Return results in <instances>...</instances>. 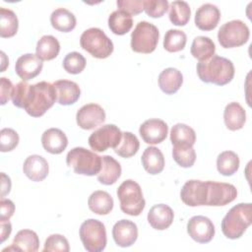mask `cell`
<instances>
[{
	"instance_id": "obj_1",
	"label": "cell",
	"mask_w": 252,
	"mask_h": 252,
	"mask_svg": "<svg viewBox=\"0 0 252 252\" xmlns=\"http://www.w3.org/2000/svg\"><path fill=\"white\" fill-rule=\"evenodd\" d=\"M12 102L19 108H24L32 117L42 116L57 100L53 84L42 81L29 85L22 81L14 87Z\"/></svg>"
},
{
	"instance_id": "obj_2",
	"label": "cell",
	"mask_w": 252,
	"mask_h": 252,
	"mask_svg": "<svg viewBox=\"0 0 252 252\" xmlns=\"http://www.w3.org/2000/svg\"><path fill=\"white\" fill-rule=\"evenodd\" d=\"M196 69L202 82L218 86H224L230 83L234 77L233 63L229 59L216 54L206 61H199Z\"/></svg>"
},
{
	"instance_id": "obj_3",
	"label": "cell",
	"mask_w": 252,
	"mask_h": 252,
	"mask_svg": "<svg viewBox=\"0 0 252 252\" xmlns=\"http://www.w3.org/2000/svg\"><path fill=\"white\" fill-rule=\"evenodd\" d=\"M252 222V205L239 203L233 206L221 220V231L229 239H237L243 235Z\"/></svg>"
},
{
	"instance_id": "obj_4",
	"label": "cell",
	"mask_w": 252,
	"mask_h": 252,
	"mask_svg": "<svg viewBox=\"0 0 252 252\" xmlns=\"http://www.w3.org/2000/svg\"><path fill=\"white\" fill-rule=\"evenodd\" d=\"M117 197L121 211L129 216H139L146 206L141 186L132 179L123 181L117 188Z\"/></svg>"
},
{
	"instance_id": "obj_5",
	"label": "cell",
	"mask_w": 252,
	"mask_h": 252,
	"mask_svg": "<svg viewBox=\"0 0 252 252\" xmlns=\"http://www.w3.org/2000/svg\"><path fill=\"white\" fill-rule=\"evenodd\" d=\"M67 165L72 167L77 174L93 176L101 168V157L82 147H76L68 152Z\"/></svg>"
},
{
	"instance_id": "obj_6",
	"label": "cell",
	"mask_w": 252,
	"mask_h": 252,
	"mask_svg": "<svg viewBox=\"0 0 252 252\" xmlns=\"http://www.w3.org/2000/svg\"><path fill=\"white\" fill-rule=\"evenodd\" d=\"M80 44L84 50L98 59L107 58L114 49L111 39L98 28L86 30L80 37Z\"/></svg>"
},
{
	"instance_id": "obj_7",
	"label": "cell",
	"mask_w": 252,
	"mask_h": 252,
	"mask_svg": "<svg viewBox=\"0 0 252 252\" xmlns=\"http://www.w3.org/2000/svg\"><path fill=\"white\" fill-rule=\"evenodd\" d=\"M158 37L159 32L155 25L139 22L131 33V49L137 53H152L157 48Z\"/></svg>"
},
{
	"instance_id": "obj_8",
	"label": "cell",
	"mask_w": 252,
	"mask_h": 252,
	"mask_svg": "<svg viewBox=\"0 0 252 252\" xmlns=\"http://www.w3.org/2000/svg\"><path fill=\"white\" fill-rule=\"evenodd\" d=\"M80 238L89 252H100L104 250L107 242L104 224L94 219L85 220L80 227Z\"/></svg>"
},
{
	"instance_id": "obj_9",
	"label": "cell",
	"mask_w": 252,
	"mask_h": 252,
	"mask_svg": "<svg viewBox=\"0 0 252 252\" xmlns=\"http://www.w3.org/2000/svg\"><path fill=\"white\" fill-rule=\"evenodd\" d=\"M250 36L249 28L240 20L223 24L218 32V39L223 48H233L245 44Z\"/></svg>"
},
{
	"instance_id": "obj_10",
	"label": "cell",
	"mask_w": 252,
	"mask_h": 252,
	"mask_svg": "<svg viewBox=\"0 0 252 252\" xmlns=\"http://www.w3.org/2000/svg\"><path fill=\"white\" fill-rule=\"evenodd\" d=\"M122 132L114 124H106L93 132L89 137V145L94 152H104L115 148L121 141Z\"/></svg>"
},
{
	"instance_id": "obj_11",
	"label": "cell",
	"mask_w": 252,
	"mask_h": 252,
	"mask_svg": "<svg viewBox=\"0 0 252 252\" xmlns=\"http://www.w3.org/2000/svg\"><path fill=\"white\" fill-rule=\"evenodd\" d=\"M237 190L234 185L224 182L208 181L206 206H224L235 200Z\"/></svg>"
},
{
	"instance_id": "obj_12",
	"label": "cell",
	"mask_w": 252,
	"mask_h": 252,
	"mask_svg": "<svg viewBox=\"0 0 252 252\" xmlns=\"http://www.w3.org/2000/svg\"><path fill=\"white\" fill-rule=\"evenodd\" d=\"M208 193V181L196 179L188 180L184 183L180 191L181 201L190 207L206 206Z\"/></svg>"
},
{
	"instance_id": "obj_13",
	"label": "cell",
	"mask_w": 252,
	"mask_h": 252,
	"mask_svg": "<svg viewBox=\"0 0 252 252\" xmlns=\"http://www.w3.org/2000/svg\"><path fill=\"white\" fill-rule=\"evenodd\" d=\"M189 236L198 243H208L215 236V225L205 216H194L187 223Z\"/></svg>"
},
{
	"instance_id": "obj_14",
	"label": "cell",
	"mask_w": 252,
	"mask_h": 252,
	"mask_svg": "<svg viewBox=\"0 0 252 252\" xmlns=\"http://www.w3.org/2000/svg\"><path fill=\"white\" fill-rule=\"evenodd\" d=\"M105 120L103 108L96 103H88L83 105L76 114V121L80 128L92 130L102 124Z\"/></svg>"
},
{
	"instance_id": "obj_15",
	"label": "cell",
	"mask_w": 252,
	"mask_h": 252,
	"mask_svg": "<svg viewBox=\"0 0 252 252\" xmlns=\"http://www.w3.org/2000/svg\"><path fill=\"white\" fill-rule=\"evenodd\" d=\"M168 132L167 124L158 118L146 120L139 128L140 136L143 141L150 145H156L165 140Z\"/></svg>"
},
{
	"instance_id": "obj_16",
	"label": "cell",
	"mask_w": 252,
	"mask_h": 252,
	"mask_svg": "<svg viewBox=\"0 0 252 252\" xmlns=\"http://www.w3.org/2000/svg\"><path fill=\"white\" fill-rule=\"evenodd\" d=\"M42 67V60H40L35 54L26 53L17 59L15 71L23 81L27 82L39 75Z\"/></svg>"
},
{
	"instance_id": "obj_17",
	"label": "cell",
	"mask_w": 252,
	"mask_h": 252,
	"mask_svg": "<svg viewBox=\"0 0 252 252\" xmlns=\"http://www.w3.org/2000/svg\"><path fill=\"white\" fill-rule=\"evenodd\" d=\"M112 236L120 247H130L138 238V227L129 220H120L112 227Z\"/></svg>"
},
{
	"instance_id": "obj_18",
	"label": "cell",
	"mask_w": 252,
	"mask_h": 252,
	"mask_svg": "<svg viewBox=\"0 0 252 252\" xmlns=\"http://www.w3.org/2000/svg\"><path fill=\"white\" fill-rule=\"evenodd\" d=\"M220 19L219 8L211 3L203 4L195 14V25L202 31H212L217 28Z\"/></svg>"
},
{
	"instance_id": "obj_19",
	"label": "cell",
	"mask_w": 252,
	"mask_h": 252,
	"mask_svg": "<svg viewBox=\"0 0 252 252\" xmlns=\"http://www.w3.org/2000/svg\"><path fill=\"white\" fill-rule=\"evenodd\" d=\"M23 171L32 181H42L48 175V162L39 155H32L24 161Z\"/></svg>"
},
{
	"instance_id": "obj_20",
	"label": "cell",
	"mask_w": 252,
	"mask_h": 252,
	"mask_svg": "<svg viewBox=\"0 0 252 252\" xmlns=\"http://www.w3.org/2000/svg\"><path fill=\"white\" fill-rule=\"evenodd\" d=\"M174 219L172 209L165 204H158L153 206L148 213V221L150 225L157 230L168 228Z\"/></svg>"
},
{
	"instance_id": "obj_21",
	"label": "cell",
	"mask_w": 252,
	"mask_h": 252,
	"mask_svg": "<svg viewBox=\"0 0 252 252\" xmlns=\"http://www.w3.org/2000/svg\"><path fill=\"white\" fill-rule=\"evenodd\" d=\"M41 144L46 152L52 155H59L67 148L68 138L62 130L58 128H49L43 132L41 136Z\"/></svg>"
},
{
	"instance_id": "obj_22",
	"label": "cell",
	"mask_w": 252,
	"mask_h": 252,
	"mask_svg": "<svg viewBox=\"0 0 252 252\" xmlns=\"http://www.w3.org/2000/svg\"><path fill=\"white\" fill-rule=\"evenodd\" d=\"M56 91L57 102L61 105L74 104L81 95V90L77 83L69 80H58L53 83Z\"/></svg>"
},
{
	"instance_id": "obj_23",
	"label": "cell",
	"mask_w": 252,
	"mask_h": 252,
	"mask_svg": "<svg viewBox=\"0 0 252 252\" xmlns=\"http://www.w3.org/2000/svg\"><path fill=\"white\" fill-rule=\"evenodd\" d=\"M39 247V239L37 234L31 229H22L18 231L12 245L3 249L5 251H25V252H36Z\"/></svg>"
},
{
	"instance_id": "obj_24",
	"label": "cell",
	"mask_w": 252,
	"mask_h": 252,
	"mask_svg": "<svg viewBox=\"0 0 252 252\" xmlns=\"http://www.w3.org/2000/svg\"><path fill=\"white\" fill-rule=\"evenodd\" d=\"M121 175L120 163L111 156L101 157V168L97 173V180L103 185L114 184Z\"/></svg>"
},
{
	"instance_id": "obj_25",
	"label": "cell",
	"mask_w": 252,
	"mask_h": 252,
	"mask_svg": "<svg viewBox=\"0 0 252 252\" xmlns=\"http://www.w3.org/2000/svg\"><path fill=\"white\" fill-rule=\"evenodd\" d=\"M183 83V75L176 68H166L158 76L159 89L166 94H175Z\"/></svg>"
},
{
	"instance_id": "obj_26",
	"label": "cell",
	"mask_w": 252,
	"mask_h": 252,
	"mask_svg": "<svg viewBox=\"0 0 252 252\" xmlns=\"http://www.w3.org/2000/svg\"><path fill=\"white\" fill-rule=\"evenodd\" d=\"M141 160L143 167L150 174H158L164 168L163 154L157 147L146 148L142 155Z\"/></svg>"
},
{
	"instance_id": "obj_27",
	"label": "cell",
	"mask_w": 252,
	"mask_h": 252,
	"mask_svg": "<svg viewBox=\"0 0 252 252\" xmlns=\"http://www.w3.org/2000/svg\"><path fill=\"white\" fill-rule=\"evenodd\" d=\"M223 120L227 129L236 131L243 128L246 122L245 109L238 102L228 103L223 111Z\"/></svg>"
},
{
	"instance_id": "obj_28",
	"label": "cell",
	"mask_w": 252,
	"mask_h": 252,
	"mask_svg": "<svg viewBox=\"0 0 252 252\" xmlns=\"http://www.w3.org/2000/svg\"><path fill=\"white\" fill-rule=\"evenodd\" d=\"M113 199L106 192L102 190H96L93 192L88 200V206L90 210L99 216H105L109 214L113 209Z\"/></svg>"
},
{
	"instance_id": "obj_29",
	"label": "cell",
	"mask_w": 252,
	"mask_h": 252,
	"mask_svg": "<svg viewBox=\"0 0 252 252\" xmlns=\"http://www.w3.org/2000/svg\"><path fill=\"white\" fill-rule=\"evenodd\" d=\"M60 51V43L53 35H43L36 43L35 55L44 61L56 58Z\"/></svg>"
},
{
	"instance_id": "obj_30",
	"label": "cell",
	"mask_w": 252,
	"mask_h": 252,
	"mask_svg": "<svg viewBox=\"0 0 252 252\" xmlns=\"http://www.w3.org/2000/svg\"><path fill=\"white\" fill-rule=\"evenodd\" d=\"M51 26L62 32H69L76 27L77 20L75 15L65 8H58L50 15Z\"/></svg>"
},
{
	"instance_id": "obj_31",
	"label": "cell",
	"mask_w": 252,
	"mask_h": 252,
	"mask_svg": "<svg viewBox=\"0 0 252 252\" xmlns=\"http://www.w3.org/2000/svg\"><path fill=\"white\" fill-rule=\"evenodd\" d=\"M215 51L216 45L210 37L199 35L193 39L191 44V54L199 61L210 59L215 54Z\"/></svg>"
},
{
	"instance_id": "obj_32",
	"label": "cell",
	"mask_w": 252,
	"mask_h": 252,
	"mask_svg": "<svg viewBox=\"0 0 252 252\" xmlns=\"http://www.w3.org/2000/svg\"><path fill=\"white\" fill-rule=\"evenodd\" d=\"M108 27L114 34L123 35L133 27L132 16L120 10L113 11L108 17Z\"/></svg>"
},
{
	"instance_id": "obj_33",
	"label": "cell",
	"mask_w": 252,
	"mask_h": 252,
	"mask_svg": "<svg viewBox=\"0 0 252 252\" xmlns=\"http://www.w3.org/2000/svg\"><path fill=\"white\" fill-rule=\"evenodd\" d=\"M170 141L173 146H193L196 142V133L190 126L177 123L170 130Z\"/></svg>"
},
{
	"instance_id": "obj_34",
	"label": "cell",
	"mask_w": 252,
	"mask_h": 252,
	"mask_svg": "<svg viewBox=\"0 0 252 252\" xmlns=\"http://www.w3.org/2000/svg\"><path fill=\"white\" fill-rule=\"evenodd\" d=\"M239 163L238 156L232 151H224L217 158L218 171L224 176L233 175L238 170Z\"/></svg>"
},
{
	"instance_id": "obj_35",
	"label": "cell",
	"mask_w": 252,
	"mask_h": 252,
	"mask_svg": "<svg viewBox=\"0 0 252 252\" xmlns=\"http://www.w3.org/2000/svg\"><path fill=\"white\" fill-rule=\"evenodd\" d=\"M19 28V21L16 14L10 10L0 8V36L12 37L14 36Z\"/></svg>"
},
{
	"instance_id": "obj_36",
	"label": "cell",
	"mask_w": 252,
	"mask_h": 252,
	"mask_svg": "<svg viewBox=\"0 0 252 252\" xmlns=\"http://www.w3.org/2000/svg\"><path fill=\"white\" fill-rule=\"evenodd\" d=\"M140 148L138 138L131 132H123L120 143L114 148V152L121 158H128L137 154Z\"/></svg>"
},
{
	"instance_id": "obj_37",
	"label": "cell",
	"mask_w": 252,
	"mask_h": 252,
	"mask_svg": "<svg viewBox=\"0 0 252 252\" xmlns=\"http://www.w3.org/2000/svg\"><path fill=\"white\" fill-rule=\"evenodd\" d=\"M191 16V9L185 1H172L169 6V20L175 26H185Z\"/></svg>"
},
{
	"instance_id": "obj_38",
	"label": "cell",
	"mask_w": 252,
	"mask_h": 252,
	"mask_svg": "<svg viewBox=\"0 0 252 252\" xmlns=\"http://www.w3.org/2000/svg\"><path fill=\"white\" fill-rule=\"evenodd\" d=\"M187 41L186 33L180 30L170 29L165 32L163 47L168 52H178L184 49Z\"/></svg>"
},
{
	"instance_id": "obj_39",
	"label": "cell",
	"mask_w": 252,
	"mask_h": 252,
	"mask_svg": "<svg viewBox=\"0 0 252 252\" xmlns=\"http://www.w3.org/2000/svg\"><path fill=\"white\" fill-rule=\"evenodd\" d=\"M172 157L181 167H191L196 160V152L193 146H173Z\"/></svg>"
},
{
	"instance_id": "obj_40",
	"label": "cell",
	"mask_w": 252,
	"mask_h": 252,
	"mask_svg": "<svg viewBox=\"0 0 252 252\" xmlns=\"http://www.w3.org/2000/svg\"><path fill=\"white\" fill-rule=\"evenodd\" d=\"M86 59L81 53L73 51L65 56L63 60V68L67 73L77 75L83 72L86 67Z\"/></svg>"
},
{
	"instance_id": "obj_41",
	"label": "cell",
	"mask_w": 252,
	"mask_h": 252,
	"mask_svg": "<svg viewBox=\"0 0 252 252\" xmlns=\"http://www.w3.org/2000/svg\"><path fill=\"white\" fill-rule=\"evenodd\" d=\"M19 135L12 128H3L0 131V151L2 153L13 151L19 144Z\"/></svg>"
},
{
	"instance_id": "obj_42",
	"label": "cell",
	"mask_w": 252,
	"mask_h": 252,
	"mask_svg": "<svg viewBox=\"0 0 252 252\" xmlns=\"http://www.w3.org/2000/svg\"><path fill=\"white\" fill-rule=\"evenodd\" d=\"M70 250L69 242L67 238L61 234H51L49 235L44 243L43 251L46 252H68Z\"/></svg>"
},
{
	"instance_id": "obj_43",
	"label": "cell",
	"mask_w": 252,
	"mask_h": 252,
	"mask_svg": "<svg viewBox=\"0 0 252 252\" xmlns=\"http://www.w3.org/2000/svg\"><path fill=\"white\" fill-rule=\"evenodd\" d=\"M168 8L169 3L167 0H145L144 4L145 12L152 18L162 17Z\"/></svg>"
},
{
	"instance_id": "obj_44",
	"label": "cell",
	"mask_w": 252,
	"mask_h": 252,
	"mask_svg": "<svg viewBox=\"0 0 252 252\" xmlns=\"http://www.w3.org/2000/svg\"><path fill=\"white\" fill-rule=\"evenodd\" d=\"M145 0H117L118 10L129 15H138L144 10Z\"/></svg>"
},
{
	"instance_id": "obj_45",
	"label": "cell",
	"mask_w": 252,
	"mask_h": 252,
	"mask_svg": "<svg viewBox=\"0 0 252 252\" xmlns=\"http://www.w3.org/2000/svg\"><path fill=\"white\" fill-rule=\"evenodd\" d=\"M14 91V86L12 82L5 78L2 77L0 79V103L1 105H4L6 102L9 101L10 98H12Z\"/></svg>"
},
{
	"instance_id": "obj_46",
	"label": "cell",
	"mask_w": 252,
	"mask_h": 252,
	"mask_svg": "<svg viewBox=\"0 0 252 252\" xmlns=\"http://www.w3.org/2000/svg\"><path fill=\"white\" fill-rule=\"evenodd\" d=\"M15 205L9 199L2 198L0 201V221L9 220L10 218L14 215Z\"/></svg>"
},
{
	"instance_id": "obj_47",
	"label": "cell",
	"mask_w": 252,
	"mask_h": 252,
	"mask_svg": "<svg viewBox=\"0 0 252 252\" xmlns=\"http://www.w3.org/2000/svg\"><path fill=\"white\" fill-rule=\"evenodd\" d=\"M11 179L10 177L5 174L4 172L1 173V197L4 198L7 194H9L10 190H11Z\"/></svg>"
},
{
	"instance_id": "obj_48",
	"label": "cell",
	"mask_w": 252,
	"mask_h": 252,
	"mask_svg": "<svg viewBox=\"0 0 252 252\" xmlns=\"http://www.w3.org/2000/svg\"><path fill=\"white\" fill-rule=\"evenodd\" d=\"M12 232V224L9 220L0 221V237L1 242H4Z\"/></svg>"
},
{
	"instance_id": "obj_49",
	"label": "cell",
	"mask_w": 252,
	"mask_h": 252,
	"mask_svg": "<svg viewBox=\"0 0 252 252\" xmlns=\"http://www.w3.org/2000/svg\"><path fill=\"white\" fill-rule=\"evenodd\" d=\"M1 55H2V69H1V72H4L5 69H6V65H9V60L8 61H5V53L2 51L1 52Z\"/></svg>"
}]
</instances>
